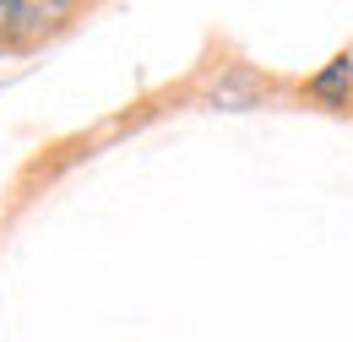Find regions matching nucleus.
<instances>
[{
    "instance_id": "f257e3e1",
    "label": "nucleus",
    "mask_w": 353,
    "mask_h": 342,
    "mask_svg": "<svg viewBox=\"0 0 353 342\" xmlns=\"http://www.w3.org/2000/svg\"><path fill=\"white\" fill-rule=\"evenodd\" d=\"M77 17H82V6H71V0H0V49L22 54L33 43L65 33Z\"/></svg>"
},
{
    "instance_id": "f03ea898",
    "label": "nucleus",
    "mask_w": 353,
    "mask_h": 342,
    "mask_svg": "<svg viewBox=\"0 0 353 342\" xmlns=\"http://www.w3.org/2000/svg\"><path fill=\"white\" fill-rule=\"evenodd\" d=\"M266 92H272V82L256 77L250 66H223L207 82V103H218V109H256Z\"/></svg>"
},
{
    "instance_id": "7ed1b4c3",
    "label": "nucleus",
    "mask_w": 353,
    "mask_h": 342,
    "mask_svg": "<svg viewBox=\"0 0 353 342\" xmlns=\"http://www.w3.org/2000/svg\"><path fill=\"white\" fill-rule=\"evenodd\" d=\"M299 92L310 103H321V109H348L353 103V54H332Z\"/></svg>"
}]
</instances>
